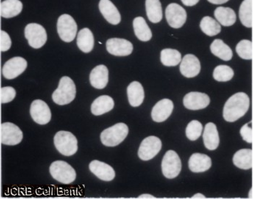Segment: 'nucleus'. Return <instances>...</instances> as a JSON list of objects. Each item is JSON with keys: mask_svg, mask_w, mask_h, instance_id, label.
<instances>
[{"mask_svg": "<svg viewBox=\"0 0 253 199\" xmlns=\"http://www.w3.org/2000/svg\"><path fill=\"white\" fill-rule=\"evenodd\" d=\"M251 104L249 97L243 92H239L226 101L223 110V117L226 121L234 123L248 112Z\"/></svg>", "mask_w": 253, "mask_h": 199, "instance_id": "nucleus-1", "label": "nucleus"}, {"mask_svg": "<svg viewBox=\"0 0 253 199\" xmlns=\"http://www.w3.org/2000/svg\"><path fill=\"white\" fill-rule=\"evenodd\" d=\"M76 87L74 81L68 76H64L59 81L58 88L52 95V100L55 104H70L76 98Z\"/></svg>", "mask_w": 253, "mask_h": 199, "instance_id": "nucleus-2", "label": "nucleus"}, {"mask_svg": "<svg viewBox=\"0 0 253 199\" xmlns=\"http://www.w3.org/2000/svg\"><path fill=\"white\" fill-rule=\"evenodd\" d=\"M129 128L126 124L117 123L103 131L101 133V143L106 147H116L127 136Z\"/></svg>", "mask_w": 253, "mask_h": 199, "instance_id": "nucleus-3", "label": "nucleus"}, {"mask_svg": "<svg viewBox=\"0 0 253 199\" xmlns=\"http://www.w3.org/2000/svg\"><path fill=\"white\" fill-rule=\"evenodd\" d=\"M54 146L59 153L70 156L78 151V140L73 133L68 131H59L54 138Z\"/></svg>", "mask_w": 253, "mask_h": 199, "instance_id": "nucleus-4", "label": "nucleus"}, {"mask_svg": "<svg viewBox=\"0 0 253 199\" xmlns=\"http://www.w3.org/2000/svg\"><path fill=\"white\" fill-rule=\"evenodd\" d=\"M49 172L54 180L62 184H70L76 179V172L68 163L55 161L51 164Z\"/></svg>", "mask_w": 253, "mask_h": 199, "instance_id": "nucleus-5", "label": "nucleus"}, {"mask_svg": "<svg viewBox=\"0 0 253 199\" xmlns=\"http://www.w3.org/2000/svg\"><path fill=\"white\" fill-rule=\"evenodd\" d=\"M57 33L65 42H71L76 38L78 26L76 20L68 14H64L58 18L57 23Z\"/></svg>", "mask_w": 253, "mask_h": 199, "instance_id": "nucleus-6", "label": "nucleus"}, {"mask_svg": "<svg viewBox=\"0 0 253 199\" xmlns=\"http://www.w3.org/2000/svg\"><path fill=\"white\" fill-rule=\"evenodd\" d=\"M162 173L168 179H174L180 173L182 162L175 151L169 150L165 153L162 162Z\"/></svg>", "mask_w": 253, "mask_h": 199, "instance_id": "nucleus-7", "label": "nucleus"}, {"mask_svg": "<svg viewBox=\"0 0 253 199\" xmlns=\"http://www.w3.org/2000/svg\"><path fill=\"white\" fill-rule=\"evenodd\" d=\"M25 37L31 48H42L47 41V34L43 26L38 23H29L25 29Z\"/></svg>", "mask_w": 253, "mask_h": 199, "instance_id": "nucleus-8", "label": "nucleus"}, {"mask_svg": "<svg viewBox=\"0 0 253 199\" xmlns=\"http://www.w3.org/2000/svg\"><path fill=\"white\" fill-rule=\"evenodd\" d=\"M162 143L156 136H151L143 139L138 149L139 158L143 161H148L155 157L162 149Z\"/></svg>", "mask_w": 253, "mask_h": 199, "instance_id": "nucleus-9", "label": "nucleus"}, {"mask_svg": "<svg viewBox=\"0 0 253 199\" xmlns=\"http://www.w3.org/2000/svg\"><path fill=\"white\" fill-rule=\"evenodd\" d=\"M166 18L173 29L182 27L187 20V12L182 6L171 3L166 9Z\"/></svg>", "mask_w": 253, "mask_h": 199, "instance_id": "nucleus-10", "label": "nucleus"}, {"mask_svg": "<svg viewBox=\"0 0 253 199\" xmlns=\"http://www.w3.org/2000/svg\"><path fill=\"white\" fill-rule=\"evenodd\" d=\"M23 134L20 128L12 123L1 125V143L4 145H18L23 140Z\"/></svg>", "mask_w": 253, "mask_h": 199, "instance_id": "nucleus-11", "label": "nucleus"}, {"mask_svg": "<svg viewBox=\"0 0 253 199\" xmlns=\"http://www.w3.org/2000/svg\"><path fill=\"white\" fill-rule=\"evenodd\" d=\"M30 114L36 123L39 125L49 123L51 118V112L48 104L42 100L33 101L30 108Z\"/></svg>", "mask_w": 253, "mask_h": 199, "instance_id": "nucleus-12", "label": "nucleus"}, {"mask_svg": "<svg viewBox=\"0 0 253 199\" xmlns=\"http://www.w3.org/2000/svg\"><path fill=\"white\" fill-rule=\"evenodd\" d=\"M27 61L24 58H11L2 67V75L6 79L12 80L21 75L27 68Z\"/></svg>", "mask_w": 253, "mask_h": 199, "instance_id": "nucleus-13", "label": "nucleus"}, {"mask_svg": "<svg viewBox=\"0 0 253 199\" xmlns=\"http://www.w3.org/2000/svg\"><path fill=\"white\" fill-rule=\"evenodd\" d=\"M106 46L109 54L117 57H126L132 54L133 51L132 44L124 39H108Z\"/></svg>", "mask_w": 253, "mask_h": 199, "instance_id": "nucleus-14", "label": "nucleus"}, {"mask_svg": "<svg viewBox=\"0 0 253 199\" xmlns=\"http://www.w3.org/2000/svg\"><path fill=\"white\" fill-rule=\"evenodd\" d=\"M210 97L201 92H190L183 99L184 106L190 110H201L210 104Z\"/></svg>", "mask_w": 253, "mask_h": 199, "instance_id": "nucleus-15", "label": "nucleus"}, {"mask_svg": "<svg viewBox=\"0 0 253 199\" xmlns=\"http://www.w3.org/2000/svg\"><path fill=\"white\" fill-rule=\"evenodd\" d=\"M174 110V103L169 99H164L153 107L151 117L156 123H162L170 117Z\"/></svg>", "mask_w": 253, "mask_h": 199, "instance_id": "nucleus-16", "label": "nucleus"}, {"mask_svg": "<svg viewBox=\"0 0 253 199\" xmlns=\"http://www.w3.org/2000/svg\"><path fill=\"white\" fill-rule=\"evenodd\" d=\"M201 62L196 56L186 54L181 61L179 70L182 76L191 78L198 76L201 72Z\"/></svg>", "mask_w": 253, "mask_h": 199, "instance_id": "nucleus-17", "label": "nucleus"}, {"mask_svg": "<svg viewBox=\"0 0 253 199\" xmlns=\"http://www.w3.org/2000/svg\"><path fill=\"white\" fill-rule=\"evenodd\" d=\"M89 170L94 174L98 179L103 181H112L115 179V171L107 163L98 160H93L89 164Z\"/></svg>", "mask_w": 253, "mask_h": 199, "instance_id": "nucleus-18", "label": "nucleus"}, {"mask_svg": "<svg viewBox=\"0 0 253 199\" xmlns=\"http://www.w3.org/2000/svg\"><path fill=\"white\" fill-rule=\"evenodd\" d=\"M98 7L100 12L109 23L117 25L120 23L121 15L116 6L110 0H100Z\"/></svg>", "mask_w": 253, "mask_h": 199, "instance_id": "nucleus-19", "label": "nucleus"}, {"mask_svg": "<svg viewBox=\"0 0 253 199\" xmlns=\"http://www.w3.org/2000/svg\"><path fill=\"white\" fill-rule=\"evenodd\" d=\"M211 164V159L209 156L200 153H193L188 161L189 168L195 173H201L209 170Z\"/></svg>", "mask_w": 253, "mask_h": 199, "instance_id": "nucleus-20", "label": "nucleus"}, {"mask_svg": "<svg viewBox=\"0 0 253 199\" xmlns=\"http://www.w3.org/2000/svg\"><path fill=\"white\" fill-rule=\"evenodd\" d=\"M109 82V70L105 65H100L92 70L90 74V83L93 87L103 89Z\"/></svg>", "mask_w": 253, "mask_h": 199, "instance_id": "nucleus-21", "label": "nucleus"}, {"mask_svg": "<svg viewBox=\"0 0 253 199\" xmlns=\"http://www.w3.org/2000/svg\"><path fill=\"white\" fill-rule=\"evenodd\" d=\"M203 139L205 147L210 151H214L219 145L220 139L216 125L213 123L206 124Z\"/></svg>", "mask_w": 253, "mask_h": 199, "instance_id": "nucleus-22", "label": "nucleus"}, {"mask_svg": "<svg viewBox=\"0 0 253 199\" xmlns=\"http://www.w3.org/2000/svg\"><path fill=\"white\" fill-rule=\"evenodd\" d=\"M128 101L133 107L140 106L144 101L145 92L143 86L137 81H133L126 89Z\"/></svg>", "mask_w": 253, "mask_h": 199, "instance_id": "nucleus-23", "label": "nucleus"}, {"mask_svg": "<svg viewBox=\"0 0 253 199\" xmlns=\"http://www.w3.org/2000/svg\"><path fill=\"white\" fill-rule=\"evenodd\" d=\"M115 101L112 97L107 95H103L98 97L91 104L92 114L96 116L102 115L113 109Z\"/></svg>", "mask_w": 253, "mask_h": 199, "instance_id": "nucleus-24", "label": "nucleus"}, {"mask_svg": "<svg viewBox=\"0 0 253 199\" xmlns=\"http://www.w3.org/2000/svg\"><path fill=\"white\" fill-rule=\"evenodd\" d=\"M233 163L242 170H250L253 167V151L250 149L239 150L234 153Z\"/></svg>", "mask_w": 253, "mask_h": 199, "instance_id": "nucleus-25", "label": "nucleus"}, {"mask_svg": "<svg viewBox=\"0 0 253 199\" xmlns=\"http://www.w3.org/2000/svg\"><path fill=\"white\" fill-rule=\"evenodd\" d=\"M77 45L78 48L84 53H89L94 47V37L90 29L85 28L81 29L78 34Z\"/></svg>", "mask_w": 253, "mask_h": 199, "instance_id": "nucleus-26", "label": "nucleus"}, {"mask_svg": "<svg viewBox=\"0 0 253 199\" xmlns=\"http://www.w3.org/2000/svg\"><path fill=\"white\" fill-rule=\"evenodd\" d=\"M23 10V4L20 0H4L1 3V16L11 18L19 15Z\"/></svg>", "mask_w": 253, "mask_h": 199, "instance_id": "nucleus-27", "label": "nucleus"}, {"mask_svg": "<svg viewBox=\"0 0 253 199\" xmlns=\"http://www.w3.org/2000/svg\"><path fill=\"white\" fill-rule=\"evenodd\" d=\"M133 29L137 38L141 42H148L152 38V32L143 17L133 20Z\"/></svg>", "mask_w": 253, "mask_h": 199, "instance_id": "nucleus-28", "label": "nucleus"}, {"mask_svg": "<svg viewBox=\"0 0 253 199\" xmlns=\"http://www.w3.org/2000/svg\"><path fill=\"white\" fill-rule=\"evenodd\" d=\"M212 54L224 61H229L233 57L232 49L221 39H215L211 45Z\"/></svg>", "mask_w": 253, "mask_h": 199, "instance_id": "nucleus-29", "label": "nucleus"}, {"mask_svg": "<svg viewBox=\"0 0 253 199\" xmlns=\"http://www.w3.org/2000/svg\"><path fill=\"white\" fill-rule=\"evenodd\" d=\"M146 10L148 20L153 23H158L163 18L162 4L159 0H146Z\"/></svg>", "mask_w": 253, "mask_h": 199, "instance_id": "nucleus-30", "label": "nucleus"}, {"mask_svg": "<svg viewBox=\"0 0 253 199\" xmlns=\"http://www.w3.org/2000/svg\"><path fill=\"white\" fill-rule=\"evenodd\" d=\"M214 16L218 23L224 26H232L237 20L235 12L229 7H217L214 11Z\"/></svg>", "mask_w": 253, "mask_h": 199, "instance_id": "nucleus-31", "label": "nucleus"}, {"mask_svg": "<svg viewBox=\"0 0 253 199\" xmlns=\"http://www.w3.org/2000/svg\"><path fill=\"white\" fill-rule=\"evenodd\" d=\"M253 0H244L240 5L239 16L243 26L252 28L253 25Z\"/></svg>", "mask_w": 253, "mask_h": 199, "instance_id": "nucleus-32", "label": "nucleus"}, {"mask_svg": "<svg viewBox=\"0 0 253 199\" xmlns=\"http://www.w3.org/2000/svg\"><path fill=\"white\" fill-rule=\"evenodd\" d=\"M182 61V55L177 50L165 49L161 51V62L167 67H174L179 65Z\"/></svg>", "mask_w": 253, "mask_h": 199, "instance_id": "nucleus-33", "label": "nucleus"}, {"mask_svg": "<svg viewBox=\"0 0 253 199\" xmlns=\"http://www.w3.org/2000/svg\"><path fill=\"white\" fill-rule=\"evenodd\" d=\"M201 29L203 32L209 37H213L219 34L221 31L220 23L209 16H206L201 20Z\"/></svg>", "mask_w": 253, "mask_h": 199, "instance_id": "nucleus-34", "label": "nucleus"}, {"mask_svg": "<svg viewBox=\"0 0 253 199\" xmlns=\"http://www.w3.org/2000/svg\"><path fill=\"white\" fill-rule=\"evenodd\" d=\"M234 75L232 67L228 65H218L213 70V78L218 82H226L232 79Z\"/></svg>", "mask_w": 253, "mask_h": 199, "instance_id": "nucleus-35", "label": "nucleus"}, {"mask_svg": "<svg viewBox=\"0 0 253 199\" xmlns=\"http://www.w3.org/2000/svg\"><path fill=\"white\" fill-rule=\"evenodd\" d=\"M236 51L242 59H252L253 57V42L250 40H242L237 44Z\"/></svg>", "mask_w": 253, "mask_h": 199, "instance_id": "nucleus-36", "label": "nucleus"}, {"mask_svg": "<svg viewBox=\"0 0 253 199\" xmlns=\"http://www.w3.org/2000/svg\"><path fill=\"white\" fill-rule=\"evenodd\" d=\"M203 133V125L198 120L190 122L186 128V136L190 141H196Z\"/></svg>", "mask_w": 253, "mask_h": 199, "instance_id": "nucleus-37", "label": "nucleus"}, {"mask_svg": "<svg viewBox=\"0 0 253 199\" xmlns=\"http://www.w3.org/2000/svg\"><path fill=\"white\" fill-rule=\"evenodd\" d=\"M0 93H1L0 94L1 95L0 100H1V104L10 102L16 97V91L11 86L1 88Z\"/></svg>", "mask_w": 253, "mask_h": 199, "instance_id": "nucleus-38", "label": "nucleus"}, {"mask_svg": "<svg viewBox=\"0 0 253 199\" xmlns=\"http://www.w3.org/2000/svg\"><path fill=\"white\" fill-rule=\"evenodd\" d=\"M240 135L243 140L248 144H252L253 142V131L252 123L245 124L240 129Z\"/></svg>", "mask_w": 253, "mask_h": 199, "instance_id": "nucleus-39", "label": "nucleus"}, {"mask_svg": "<svg viewBox=\"0 0 253 199\" xmlns=\"http://www.w3.org/2000/svg\"><path fill=\"white\" fill-rule=\"evenodd\" d=\"M0 50L1 51L4 52V51H8L11 48L12 45V42H11V39L10 36L8 35L7 32L4 31H1L0 33Z\"/></svg>", "mask_w": 253, "mask_h": 199, "instance_id": "nucleus-40", "label": "nucleus"}, {"mask_svg": "<svg viewBox=\"0 0 253 199\" xmlns=\"http://www.w3.org/2000/svg\"><path fill=\"white\" fill-rule=\"evenodd\" d=\"M181 1H182V2L183 3L185 6L192 7V6H194L195 4H197V3H198L200 0H181Z\"/></svg>", "mask_w": 253, "mask_h": 199, "instance_id": "nucleus-41", "label": "nucleus"}, {"mask_svg": "<svg viewBox=\"0 0 253 199\" xmlns=\"http://www.w3.org/2000/svg\"><path fill=\"white\" fill-rule=\"evenodd\" d=\"M210 3L214 4H222L227 2L229 0H208Z\"/></svg>", "mask_w": 253, "mask_h": 199, "instance_id": "nucleus-42", "label": "nucleus"}, {"mask_svg": "<svg viewBox=\"0 0 253 199\" xmlns=\"http://www.w3.org/2000/svg\"><path fill=\"white\" fill-rule=\"evenodd\" d=\"M139 199H155L154 196L150 195V194H143V195L139 196Z\"/></svg>", "mask_w": 253, "mask_h": 199, "instance_id": "nucleus-43", "label": "nucleus"}, {"mask_svg": "<svg viewBox=\"0 0 253 199\" xmlns=\"http://www.w3.org/2000/svg\"><path fill=\"white\" fill-rule=\"evenodd\" d=\"M193 199H205L206 198V197H205L204 195H203V194H195V195L193 196V197H192Z\"/></svg>", "mask_w": 253, "mask_h": 199, "instance_id": "nucleus-44", "label": "nucleus"}, {"mask_svg": "<svg viewBox=\"0 0 253 199\" xmlns=\"http://www.w3.org/2000/svg\"></svg>", "mask_w": 253, "mask_h": 199, "instance_id": "nucleus-45", "label": "nucleus"}]
</instances>
